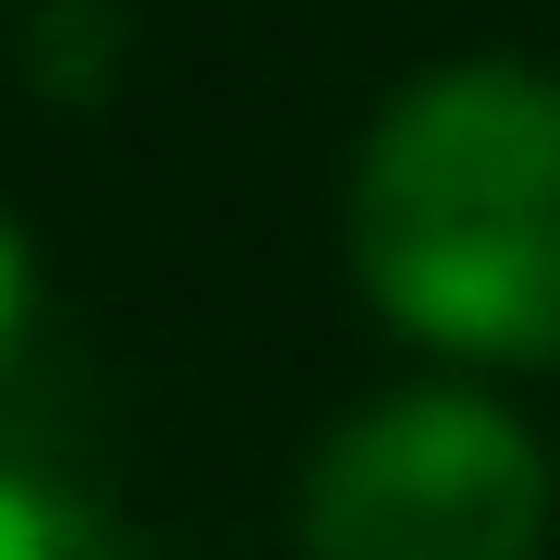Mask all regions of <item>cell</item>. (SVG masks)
Masks as SVG:
<instances>
[{"label": "cell", "mask_w": 560, "mask_h": 560, "mask_svg": "<svg viewBox=\"0 0 560 560\" xmlns=\"http://www.w3.org/2000/svg\"><path fill=\"white\" fill-rule=\"evenodd\" d=\"M353 268L415 341L560 353V85L512 61L427 73L353 159Z\"/></svg>", "instance_id": "6da1fadb"}, {"label": "cell", "mask_w": 560, "mask_h": 560, "mask_svg": "<svg viewBox=\"0 0 560 560\" xmlns=\"http://www.w3.org/2000/svg\"><path fill=\"white\" fill-rule=\"evenodd\" d=\"M548 451L476 390L365 402L305 476V560H536Z\"/></svg>", "instance_id": "7a4b0ae2"}, {"label": "cell", "mask_w": 560, "mask_h": 560, "mask_svg": "<svg viewBox=\"0 0 560 560\" xmlns=\"http://www.w3.org/2000/svg\"><path fill=\"white\" fill-rule=\"evenodd\" d=\"M0 560H122V536L49 476H0Z\"/></svg>", "instance_id": "3957f363"}, {"label": "cell", "mask_w": 560, "mask_h": 560, "mask_svg": "<svg viewBox=\"0 0 560 560\" xmlns=\"http://www.w3.org/2000/svg\"><path fill=\"white\" fill-rule=\"evenodd\" d=\"M13 341H25V244L0 232V365H13Z\"/></svg>", "instance_id": "277c9868"}]
</instances>
